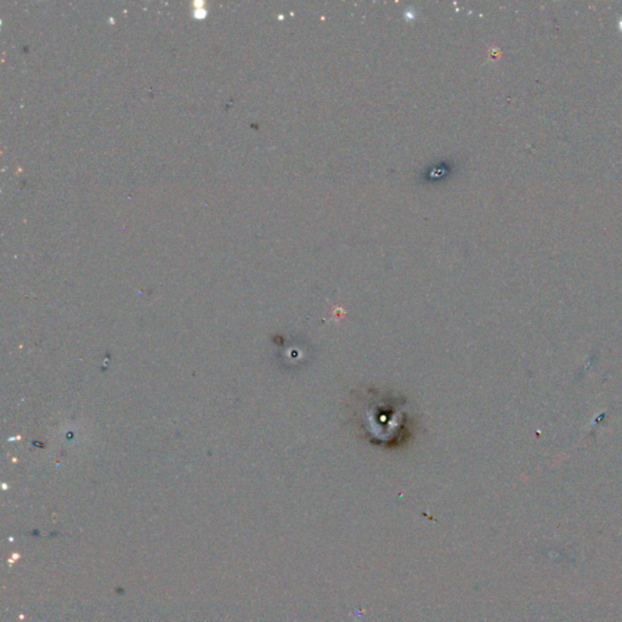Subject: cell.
<instances>
[{"instance_id":"1","label":"cell","mask_w":622,"mask_h":622,"mask_svg":"<svg viewBox=\"0 0 622 622\" xmlns=\"http://www.w3.org/2000/svg\"><path fill=\"white\" fill-rule=\"evenodd\" d=\"M619 28H620V31L622 32V19L619 21Z\"/></svg>"}]
</instances>
